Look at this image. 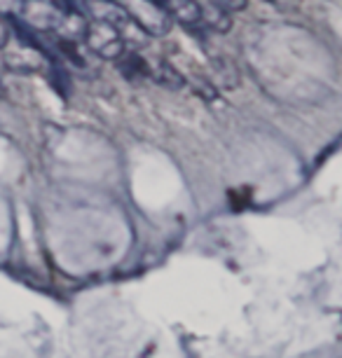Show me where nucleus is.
I'll return each mask as SVG.
<instances>
[{"instance_id": "f257e3e1", "label": "nucleus", "mask_w": 342, "mask_h": 358, "mask_svg": "<svg viewBox=\"0 0 342 358\" xmlns=\"http://www.w3.org/2000/svg\"><path fill=\"white\" fill-rule=\"evenodd\" d=\"M127 17L136 24V29L145 36H164L171 29V17L162 3L150 0H136V3H120Z\"/></svg>"}, {"instance_id": "f03ea898", "label": "nucleus", "mask_w": 342, "mask_h": 358, "mask_svg": "<svg viewBox=\"0 0 342 358\" xmlns=\"http://www.w3.org/2000/svg\"><path fill=\"white\" fill-rule=\"evenodd\" d=\"M85 40H87V45H90V50L104 59H117L124 47V43L120 40V33L113 29V26L101 24V22L87 26Z\"/></svg>"}, {"instance_id": "7ed1b4c3", "label": "nucleus", "mask_w": 342, "mask_h": 358, "mask_svg": "<svg viewBox=\"0 0 342 358\" xmlns=\"http://www.w3.org/2000/svg\"><path fill=\"white\" fill-rule=\"evenodd\" d=\"M3 64L15 73H33L43 69V54H40L38 47L24 43V38H19L15 45H5Z\"/></svg>"}, {"instance_id": "20e7f679", "label": "nucleus", "mask_w": 342, "mask_h": 358, "mask_svg": "<svg viewBox=\"0 0 342 358\" xmlns=\"http://www.w3.org/2000/svg\"><path fill=\"white\" fill-rule=\"evenodd\" d=\"M59 5V15L55 22V31L62 40H69V43H78V40H85L87 33V22L85 17L80 15L78 10H71L69 3H57Z\"/></svg>"}, {"instance_id": "39448f33", "label": "nucleus", "mask_w": 342, "mask_h": 358, "mask_svg": "<svg viewBox=\"0 0 342 358\" xmlns=\"http://www.w3.org/2000/svg\"><path fill=\"white\" fill-rule=\"evenodd\" d=\"M22 19L29 29L43 33L55 29L57 15H59V5L57 3H22Z\"/></svg>"}, {"instance_id": "423d86ee", "label": "nucleus", "mask_w": 342, "mask_h": 358, "mask_svg": "<svg viewBox=\"0 0 342 358\" xmlns=\"http://www.w3.org/2000/svg\"><path fill=\"white\" fill-rule=\"evenodd\" d=\"M162 5H164L166 12H171V15L185 26H197L199 22H202V5H199V3H183V0H173V3H162Z\"/></svg>"}, {"instance_id": "0eeeda50", "label": "nucleus", "mask_w": 342, "mask_h": 358, "mask_svg": "<svg viewBox=\"0 0 342 358\" xmlns=\"http://www.w3.org/2000/svg\"><path fill=\"white\" fill-rule=\"evenodd\" d=\"M145 71H150V76L155 78V83L164 85V87H171V90H178V87L183 85V78H180L178 73L164 62H155V66L145 64Z\"/></svg>"}, {"instance_id": "6e6552de", "label": "nucleus", "mask_w": 342, "mask_h": 358, "mask_svg": "<svg viewBox=\"0 0 342 358\" xmlns=\"http://www.w3.org/2000/svg\"><path fill=\"white\" fill-rule=\"evenodd\" d=\"M202 19H206V24H209L213 31H227V29H230V24H232L230 15H227L225 10H220L218 3L209 5L206 10L202 8Z\"/></svg>"}, {"instance_id": "1a4fd4ad", "label": "nucleus", "mask_w": 342, "mask_h": 358, "mask_svg": "<svg viewBox=\"0 0 342 358\" xmlns=\"http://www.w3.org/2000/svg\"><path fill=\"white\" fill-rule=\"evenodd\" d=\"M8 43H10V26L3 17H0V50H5Z\"/></svg>"}]
</instances>
